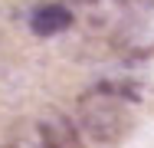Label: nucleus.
<instances>
[{
  "instance_id": "obj_1",
  "label": "nucleus",
  "mask_w": 154,
  "mask_h": 148,
  "mask_svg": "<svg viewBox=\"0 0 154 148\" xmlns=\"http://www.w3.org/2000/svg\"><path fill=\"white\" fill-rule=\"evenodd\" d=\"M75 115H79V128L95 145H118L134 128L131 99H128L125 89L112 86V82L82 92L79 102H75Z\"/></svg>"
},
{
  "instance_id": "obj_2",
  "label": "nucleus",
  "mask_w": 154,
  "mask_h": 148,
  "mask_svg": "<svg viewBox=\"0 0 154 148\" xmlns=\"http://www.w3.org/2000/svg\"><path fill=\"white\" fill-rule=\"evenodd\" d=\"M112 43L128 56H154V0H118Z\"/></svg>"
},
{
  "instance_id": "obj_3",
  "label": "nucleus",
  "mask_w": 154,
  "mask_h": 148,
  "mask_svg": "<svg viewBox=\"0 0 154 148\" xmlns=\"http://www.w3.org/2000/svg\"><path fill=\"white\" fill-rule=\"evenodd\" d=\"M39 135L46 148H85L79 128L72 125V118H66L62 112H46L39 122Z\"/></svg>"
},
{
  "instance_id": "obj_4",
  "label": "nucleus",
  "mask_w": 154,
  "mask_h": 148,
  "mask_svg": "<svg viewBox=\"0 0 154 148\" xmlns=\"http://www.w3.org/2000/svg\"><path fill=\"white\" fill-rule=\"evenodd\" d=\"M30 27L36 36H56L62 30L72 27V10L62 7V3H46V7H36L30 17Z\"/></svg>"
}]
</instances>
